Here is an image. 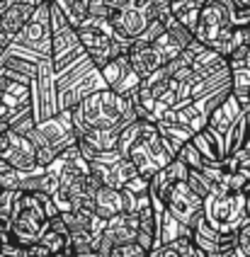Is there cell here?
<instances>
[{"mask_svg":"<svg viewBox=\"0 0 250 257\" xmlns=\"http://www.w3.org/2000/svg\"><path fill=\"white\" fill-rule=\"evenodd\" d=\"M119 153L132 160L144 180H153L163 168H168L177 158V151L161 134L158 124L146 119H139L121 131Z\"/></svg>","mask_w":250,"mask_h":257,"instance_id":"1","label":"cell"},{"mask_svg":"<svg viewBox=\"0 0 250 257\" xmlns=\"http://www.w3.org/2000/svg\"><path fill=\"white\" fill-rule=\"evenodd\" d=\"M134 121H139V114L134 109L132 97L119 95L109 87L90 95L73 109V126L78 139L88 131H124Z\"/></svg>","mask_w":250,"mask_h":257,"instance_id":"2","label":"cell"},{"mask_svg":"<svg viewBox=\"0 0 250 257\" xmlns=\"http://www.w3.org/2000/svg\"><path fill=\"white\" fill-rule=\"evenodd\" d=\"M194 39L209 49H214L223 58H231L240 46H245L243 29L235 27L233 3L231 0H209L199 15Z\"/></svg>","mask_w":250,"mask_h":257,"instance_id":"3","label":"cell"},{"mask_svg":"<svg viewBox=\"0 0 250 257\" xmlns=\"http://www.w3.org/2000/svg\"><path fill=\"white\" fill-rule=\"evenodd\" d=\"M32 143L37 148V163L39 168H49L56 163V158L63 156L68 148L78 146V134L73 126V112H59L51 119L39 121L30 134Z\"/></svg>","mask_w":250,"mask_h":257,"instance_id":"4","label":"cell"},{"mask_svg":"<svg viewBox=\"0 0 250 257\" xmlns=\"http://www.w3.org/2000/svg\"><path fill=\"white\" fill-rule=\"evenodd\" d=\"M78 37L88 51L90 61L102 71L104 66H109L114 58L127 56L134 44L121 42L117 32L112 27L109 20H100V17H88L80 27H78Z\"/></svg>","mask_w":250,"mask_h":257,"instance_id":"5","label":"cell"},{"mask_svg":"<svg viewBox=\"0 0 250 257\" xmlns=\"http://www.w3.org/2000/svg\"><path fill=\"white\" fill-rule=\"evenodd\" d=\"M206 226L219 235H235L245 223L248 216V194L245 192H214L204 201Z\"/></svg>","mask_w":250,"mask_h":257,"instance_id":"6","label":"cell"},{"mask_svg":"<svg viewBox=\"0 0 250 257\" xmlns=\"http://www.w3.org/2000/svg\"><path fill=\"white\" fill-rule=\"evenodd\" d=\"M85 56L88 51L78 37V27L63 15V10H59L51 3V61H54L56 75L68 71Z\"/></svg>","mask_w":250,"mask_h":257,"instance_id":"7","label":"cell"},{"mask_svg":"<svg viewBox=\"0 0 250 257\" xmlns=\"http://www.w3.org/2000/svg\"><path fill=\"white\" fill-rule=\"evenodd\" d=\"M90 170L92 177L104 187H114V189H124V187L134 182L139 177V170L129 158H124L119 151L114 153H95L90 158Z\"/></svg>","mask_w":250,"mask_h":257,"instance_id":"8","label":"cell"},{"mask_svg":"<svg viewBox=\"0 0 250 257\" xmlns=\"http://www.w3.org/2000/svg\"><path fill=\"white\" fill-rule=\"evenodd\" d=\"M165 211L173 216V218H177L185 228H190L192 233H197L199 226L206 221L204 199H202L187 182H180V185L173 189L170 199L165 204Z\"/></svg>","mask_w":250,"mask_h":257,"instance_id":"9","label":"cell"},{"mask_svg":"<svg viewBox=\"0 0 250 257\" xmlns=\"http://www.w3.org/2000/svg\"><path fill=\"white\" fill-rule=\"evenodd\" d=\"M15 44L39 56H51V0H44L34 10L32 20L22 29Z\"/></svg>","mask_w":250,"mask_h":257,"instance_id":"10","label":"cell"},{"mask_svg":"<svg viewBox=\"0 0 250 257\" xmlns=\"http://www.w3.org/2000/svg\"><path fill=\"white\" fill-rule=\"evenodd\" d=\"M0 160H5L8 165H13L15 170L25 172V175L42 170L37 163V148H34L32 139L15 134V131H8L0 139Z\"/></svg>","mask_w":250,"mask_h":257,"instance_id":"11","label":"cell"},{"mask_svg":"<svg viewBox=\"0 0 250 257\" xmlns=\"http://www.w3.org/2000/svg\"><path fill=\"white\" fill-rule=\"evenodd\" d=\"M139 230H141V221H139V214H134V211H127V214L107 221L104 235L100 240V252L109 255L119 245L136 243L139 240Z\"/></svg>","mask_w":250,"mask_h":257,"instance_id":"12","label":"cell"},{"mask_svg":"<svg viewBox=\"0 0 250 257\" xmlns=\"http://www.w3.org/2000/svg\"><path fill=\"white\" fill-rule=\"evenodd\" d=\"M37 8H32V5L22 3V0H15L13 5H8L0 13V51L10 49L17 42V37L22 34V29L27 27V22L32 20Z\"/></svg>","mask_w":250,"mask_h":257,"instance_id":"13","label":"cell"},{"mask_svg":"<svg viewBox=\"0 0 250 257\" xmlns=\"http://www.w3.org/2000/svg\"><path fill=\"white\" fill-rule=\"evenodd\" d=\"M109 22H112V27H114V32H117V37L121 42L134 44L136 39L144 37V32L148 29V25L153 20L141 8L132 5V8H124V10H114V15L109 17Z\"/></svg>","mask_w":250,"mask_h":257,"instance_id":"14","label":"cell"},{"mask_svg":"<svg viewBox=\"0 0 250 257\" xmlns=\"http://www.w3.org/2000/svg\"><path fill=\"white\" fill-rule=\"evenodd\" d=\"M102 78L109 90H114L119 95H127V97H129L132 92H136V90L141 87V83H144V80L136 75V71L132 68L129 56H119V58H114L109 66H104Z\"/></svg>","mask_w":250,"mask_h":257,"instance_id":"15","label":"cell"},{"mask_svg":"<svg viewBox=\"0 0 250 257\" xmlns=\"http://www.w3.org/2000/svg\"><path fill=\"white\" fill-rule=\"evenodd\" d=\"M129 61H132V68L136 71V75L141 80H148L153 73H158L165 66L163 63L161 54L153 44H141V42H134V46L129 49Z\"/></svg>","mask_w":250,"mask_h":257,"instance_id":"16","label":"cell"},{"mask_svg":"<svg viewBox=\"0 0 250 257\" xmlns=\"http://www.w3.org/2000/svg\"><path fill=\"white\" fill-rule=\"evenodd\" d=\"M240 116H243V104H240L238 97L231 92V95L223 100V104H219V109L211 114L209 128L216 131V134H221V136H226V134L235 126V121H238Z\"/></svg>","mask_w":250,"mask_h":257,"instance_id":"17","label":"cell"},{"mask_svg":"<svg viewBox=\"0 0 250 257\" xmlns=\"http://www.w3.org/2000/svg\"><path fill=\"white\" fill-rule=\"evenodd\" d=\"M206 3L209 0H170V15L194 34V29L199 25V15Z\"/></svg>","mask_w":250,"mask_h":257,"instance_id":"18","label":"cell"},{"mask_svg":"<svg viewBox=\"0 0 250 257\" xmlns=\"http://www.w3.org/2000/svg\"><path fill=\"white\" fill-rule=\"evenodd\" d=\"M151 257H194V238H180L173 243L158 245Z\"/></svg>","mask_w":250,"mask_h":257,"instance_id":"19","label":"cell"},{"mask_svg":"<svg viewBox=\"0 0 250 257\" xmlns=\"http://www.w3.org/2000/svg\"><path fill=\"white\" fill-rule=\"evenodd\" d=\"M22 185H25V172L0 160V192H22Z\"/></svg>","mask_w":250,"mask_h":257,"instance_id":"20","label":"cell"},{"mask_svg":"<svg viewBox=\"0 0 250 257\" xmlns=\"http://www.w3.org/2000/svg\"><path fill=\"white\" fill-rule=\"evenodd\" d=\"M233 95L243 104V109L250 104V68H235L233 71Z\"/></svg>","mask_w":250,"mask_h":257,"instance_id":"21","label":"cell"},{"mask_svg":"<svg viewBox=\"0 0 250 257\" xmlns=\"http://www.w3.org/2000/svg\"><path fill=\"white\" fill-rule=\"evenodd\" d=\"M136 8H141L151 20H168L170 17V0H136Z\"/></svg>","mask_w":250,"mask_h":257,"instance_id":"22","label":"cell"},{"mask_svg":"<svg viewBox=\"0 0 250 257\" xmlns=\"http://www.w3.org/2000/svg\"><path fill=\"white\" fill-rule=\"evenodd\" d=\"M177 160H182L190 170H202L206 165V160H204V156L197 151V146L194 143H185L182 148H180V153H177Z\"/></svg>","mask_w":250,"mask_h":257,"instance_id":"23","label":"cell"},{"mask_svg":"<svg viewBox=\"0 0 250 257\" xmlns=\"http://www.w3.org/2000/svg\"><path fill=\"white\" fill-rule=\"evenodd\" d=\"M114 0H90V17H100V20H109L114 15Z\"/></svg>","mask_w":250,"mask_h":257,"instance_id":"24","label":"cell"},{"mask_svg":"<svg viewBox=\"0 0 250 257\" xmlns=\"http://www.w3.org/2000/svg\"><path fill=\"white\" fill-rule=\"evenodd\" d=\"M109 257H151V252H148L146 247H141L139 243H129V245L114 247V250L109 252Z\"/></svg>","mask_w":250,"mask_h":257,"instance_id":"25","label":"cell"},{"mask_svg":"<svg viewBox=\"0 0 250 257\" xmlns=\"http://www.w3.org/2000/svg\"><path fill=\"white\" fill-rule=\"evenodd\" d=\"M238 245L245 252V257H250V223H245L243 228L238 230Z\"/></svg>","mask_w":250,"mask_h":257,"instance_id":"26","label":"cell"},{"mask_svg":"<svg viewBox=\"0 0 250 257\" xmlns=\"http://www.w3.org/2000/svg\"><path fill=\"white\" fill-rule=\"evenodd\" d=\"M27 252H30V257H56L51 250H46L42 243H37V245H32V247H27Z\"/></svg>","mask_w":250,"mask_h":257,"instance_id":"27","label":"cell"},{"mask_svg":"<svg viewBox=\"0 0 250 257\" xmlns=\"http://www.w3.org/2000/svg\"><path fill=\"white\" fill-rule=\"evenodd\" d=\"M235 10H250V0H231Z\"/></svg>","mask_w":250,"mask_h":257,"instance_id":"28","label":"cell"},{"mask_svg":"<svg viewBox=\"0 0 250 257\" xmlns=\"http://www.w3.org/2000/svg\"><path fill=\"white\" fill-rule=\"evenodd\" d=\"M78 257H109V255H104L100 250H92V252H85V255H78Z\"/></svg>","mask_w":250,"mask_h":257,"instance_id":"29","label":"cell"},{"mask_svg":"<svg viewBox=\"0 0 250 257\" xmlns=\"http://www.w3.org/2000/svg\"><path fill=\"white\" fill-rule=\"evenodd\" d=\"M243 39H245V46H250V27L243 29Z\"/></svg>","mask_w":250,"mask_h":257,"instance_id":"30","label":"cell"},{"mask_svg":"<svg viewBox=\"0 0 250 257\" xmlns=\"http://www.w3.org/2000/svg\"><path fill=\"white\" fill-rule=\"evenodd\" d=\"M22 3H27V5H32V8H37V5H42L44 0H22Z\"/></svg>","mask_w":250,"mask_h":257,"instance_id":"31","label":"cell"},{"mask_svg":"<svg viewBox=\"0 0 250 257\" xmlns=\"http://www.w3.org/2000/svg\"><path fill=\"white\" fill-rule=\"evenodd\" d=\"M245 68H250V51H248V56H245Z\"/></svg>","mask_w":250,"mask_h":257,"instance_id":"32","label":"cell"},{"mask_svg":"<svg viewBox=\"0 0 250 257\" xmlns=\"http://www.w3.org/2000/svg\"><path fill=\"white\" fill-rule=\"evenodd\" d=\"M248 216H250V194H248Z\"/></svg>","mask_w":250,"mask_h":257,"instance_id":"33","label":"cell"},{"mask_svg":"<svg viewBox=\"0 0 250 257\" xmlns=\"http://www.w3.org/2000/svg\"><path fill=\"white\" fill-rule=\"evenodd\" d=\"M20 257H30V252H25V255H20Z\"/></svg>","mask_w":250,"mask_h":257,"instance_id":"34","label":"cell"}]
</instances>
